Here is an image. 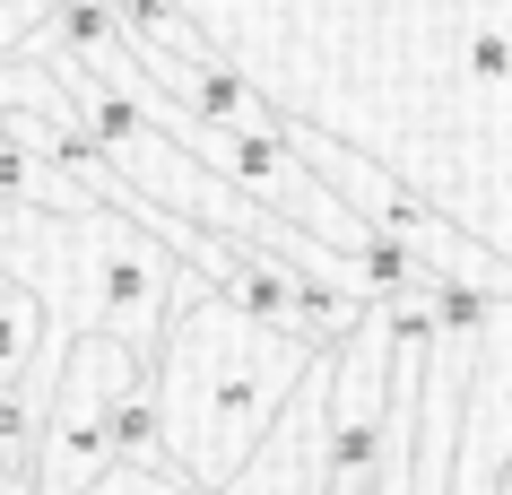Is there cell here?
Instances as JSON below:
<instances>
[{"mask_svg":"<svg viewBox=\"0 0 512 495\" xmlns=\"http://www.w3.org/2000/svg\"><path fill=\"white\" fill-rule=\"evenodd\" d=\"M426 296H434V330H443V348H478L486 322L504 313V304L486 296V287H469V278H443V270H434Z\"/></svg>","mask_w":512,"mask_h":495,"instance_id":"obj_5","label":"cell"},{"mask_svg":"<svg viewBox=\"0 0 512 495\" xmlns=\"http://www.w3.org/2000/svg\"><path fill=\"white\" fill-rule=\"evenodd\" d=\"M504 495H512V452H504Z\"/></svg>","mask_w":512,"mask_h":495,"instance_id":"obj_9","label":"cell"},{"mask_svg":"<svg viewBox=\"0 0 512 495\" xmlns=\"http://www.w3.org/2000/svg\"><path fill=\"white\" fill-rule=\"evenodd\" d=\"M87 495H200V487H191L183 469H148V461H113V469H105V478H96V487H87Z\"/></svg>","mask_w":512,"mask_h":495,"instance_id":"obj_6","label":"cell"},{"mask_svg":"<svg viewBox=\"0 0 512 495\" xmlns=\"http://www.w3.org/2000/svg\"><path fill=\"white\" fill-rule=\"evenodd\" d=\"M504 313H512V304H504Z\"/></svg>","mask_w":512,"mask_h":495,"instance_id":"obj_10","label":"cell"},{"mask_svg":"<svg viewBox=\"0 0 512 495\" xmlns=\"http://www.w3.org/2000/svg\"><path fill=\"white\" fill-rule=\"evenodd\" d=\"M35 461H44V409L27 400V383H0V478L35 495Z\"/></svg>","mask_w":512,"mask_h":495,"instance_id":"obj_4","label":"cell"},{"mask_svg":"<svg viewBox=\"0 0 512 495\" xmlns=\"http://www.w3.org/2000/svg\"><path fill=\"white\" fill-rule=\"evenodd\" d=\"M157 357H139L131 339L79 330L70 357L53 365V400H44V461H35V495H87L122 452H113V417L131 400V383Z\"/></svg>","mask_w":512,"mask_h":495,"instance_id":"obj_2","label":"cell"},{"mask_svg":"<svg viewBox=\"0 0 512 495\" xmlns=\"http://www.w3.org/2000/svg\"><path fill=\"white\" fill-rule=\"evenodd\" d=\"M469 79H478V87H504L512 79V35L504 27H478V35H469Z\"/></svg>","mask_w":512,"mask_h":495,"instance_id":"obj_8","label":"cell"},{"mask_svg":"<svg viewBox=\"0 0 512 495\" xmlns=\"http://www.w3.org/2000/svg\"><path fill=\"white\" fill-rule=\"evenodd\" d=\"M452 487H460V495H504V461H495V452H478V443H469V426H460V452H452Z\"/></svg>","mask_w":512,"mask_h":495,"instance_id":"obj_7","label":"cell"},{"mask_svg":"<svg viewBox=\"0 0 512 495\" xmlns=\"http://www.w3.org/2000/svg\"><path fill=\"white\" fill-rule=\"evenodd\" d=\"M35 348H44V296L0 270V383H27Z\"/></svg>","mask_w":512,"mask_h":495,"instance_id":"obj_3","label":"cell"},{"mask_svg":"<svg viewBox=\"0 0 512 495\" xmlns=\"http://www.w3.org/2000/svg\"><path fill=\"white\" fill-rule=\"evenodd\" d=\"M313 374V348L304 339H278V330L243 322L200 287V296L174 313L157 348V400H165V452L191 487H235L252 452L270 443V426L287 417L296 383Z\"/></svg>","mask_w":512,"mask_h":495,"instance_id":"obj_1","label":"cell"}]
</instances>
